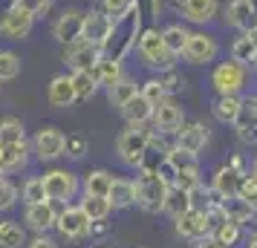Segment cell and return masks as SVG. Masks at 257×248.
I'll use <instances>...</instances> for the list:
<instances>
[{"label":"cell","instance_id":"1","mask_svg":"<svg viewBox=\"0 0 257 248\" xmlns=\"http://www.w3.org/2000/svg\"><path fill=\"white\" fill-rule=\"evenodd\" d=\"M139 38H142V15H139V3L133 0V6L127 12L121 15L118 21H113L110 38L104 44V55L121 61L133 47H139Z\"/></svg>","mask_w":257,"mask_h":248},{"label":"cell","instance_id":"2","mask_svg":"<svg viewBox=\"0 0 257 248\" xmlns=\"http://www.w3.org/2000/svg\"><path fill=\"white\" fill-rule=\"evenodd\" d=\"M151 142H153V130H148L145 124H130L124 133H118L116 139V153L118 159L130 167H139L145 153L151 150Z\"/></svg>","mask_w":257,"mask_h":248},{"label":"cell","instance_id":"3","mask_svg":"<svg viewBox=\"0 0 257 248\" xmlns=\"http://www.w3.org/2000/svg\"><path fill=\"white\" fill-rule=\"evenodd\" d=\"M139 55L148 67H156V70H174L176 55L168 49L165 38L159 29H145L139 38Z\"/></svg>","mask_w":257,"mask_h":248},{"label":"cell","instance_id":"4","mask_svg":"<svg viewBox=\"0 0 257 248\" xmlns=\"http://www.w3.org/2000/svg\"><path fill=\"white\" fill-rule=\"evenodd\" d=\"M168 190H171V185L159 173H142L136 179V205H142L145 211H151V213H159L165 208Z\"/></svg>","mask_w":257,"mask_h":248},{"label":"cell","instance_id":"5","mask_svg":"<svg viewBox=\"0 0 257 248\" xmlns=\"http://www.w3.org/2000/svg\"><path fill=\"white\" fill-rule=\"evenodd\" d=\"M245 78H248V72H245V64L240 61H222L214 67L211 72V87L217 90V95H240V90L245 87Z\"/></svg>","mask_w":257,"mask_h":248},{"label":"cell","instance_id":"6","mask_svg":"<svg viewBox=\"0 0 257 248\" xmlns=\"http://www.w3.org/2000/svg\"><path fill=\"white\" fill-rule=\"evenodd\" d=\"M168 162L174 165L176 170V185L179 188H197L199 185V162H197V153H191V150H185V147H179V144H174L171 150H168Z\"/></svg>","mask_w":257,"mask_h":248},{"label":"cell","instance_id":"7","mask_svg":"<svg viewBox=\"0 0 257 248\" xmlns=\"http://www.w3.org/2000/svg\"><path fill=\"white\" fill-rule=\"evenodd\" d=\"M101 58H104V49L93 44V41H87V38H78V41L67 44V52H64V61L72 67V72L93 70Z\"/></svg>","mask_w":257,"mask_h":248},{"label":"cell","instance_id":"8","mask_svg":"<svg viewBox=\"0 0 257 248\" xmlns=\"http://www.w3.org/2000/svg\"><path fill=\"white\" fill-rule=\"evenodd\" d=\"M220 55V44L214 41V35H205V32H191L185 49H182V58L194 67H202V64H211Z\"/></svg>","mask_w":257,"mask_h":248},{"label":"cell","instance_id":"9","mask_svg":"<svg viewBox=\"0 0 257 248\" xmlns=\"http://www.w3.org/2000/svg\"><path fill=\"white\" fill-rule=\"evenodd\" d=\"M44 188L49 202H70L78 193V176L70 170H49L44 173Z\"/></svg>","mask_w":257,"mask_h":248},{"label":"cell","instance_id":"10","mask_svg":"<svg viewBox=\"0 0 257 248\" xmlns=\"http://www.w3.org/2000/svg\"><path fill=\"white\" fill-rule=\"evenodd\" d=\"M32 150H35L38 159L52 162V159H58V156L67 153V136H64L58 127H44V130H38V136L32 139Z\"/></svg>","mask_w":257,"mask_h":248},{"label":"cell","instance_id":"11","mask_svg":"<svg viewBox=\"0 0 257 248\" xmlns=\"http://www.w3.org/2000/svg\"><path fill=\"white\" fill-rule=\"evenodd\" d=\"M90 222H93V219L84 213L81 205H67V208L58 213L55 228L61 231V236H67V239H78V236L90 234Z\"/></svg>","mask_w":257,"mask_h":248},{"label":"cell","instance_id":"12","mask_svg":"<svg viewBox=\"0 0 257 248\" xmlns=\"http://www.w3.org/2000/svg\"><path fill=\"white\" fill-rule=\"evenodd\" d=\"M32 26H35V15L21 9V6H12L0 21V35L9 41H24V38H29Z\"/></svg>","mask_w":257,"mask_h":248},{"label":"cell","instance_id":"13","mask_svg":"<svg viewBox=\"0 0 257 248\" xmlns=\"http://www.w3.org/2000/svg\"><path fill=\"white\" fill-rule=\"evenodd\" d=\"M176 234L182 239H191V242H199V239L211 236V225H208L205 211L202 208H191L182 216H176Z\"/></svg>","mask_w":257,"mask_h":248},{"label":"cell","instance_id":"14","mask_svg":"<svg viewBox=\"0 0 257 248\" xmlns=\"http://www.w3.org/2000/svg\"><path fill=\"white\" fill-rule=\"evenodd\" d=\"M231 127L237 130V139L243 144H257V95L243 98L237 121H234Z\"/></svg>","mask_w":257,"mask_h":248},{"label":"cell","instance_id":"15","mask_svg":"<svg viewBox=\"0 0 257 248\" xmlns=\"http://www.w3.org/2000/svg\"><path fill=\"white\" fill-rule=\"evenodd\" d=\"M24 222L29 231L35 234H47L49 228H55L58 222V211H55V202H38V205H26V213H24Z\"/></svg>","mask_w":257,"mask_h":248},{"label":"cell","instance_id":"16","mask_svg":"<svg viewBox=\"0 0 257 248\" xmlns=\"http://www.w3.org/2000/svg\"><path fill=\"white\" fill-rule=\"evenodd\" d=\"M243 179H245V173L243 170H237L234 165L220 167V170L214 173L211 190H214L217 199H234V196H240V185H243Z\"/></svg>","mask_w":257,"mask_h":248},{"label":"cell","instance_id":"17","mask_svg":"<svg viewBox=\"0 0 257 248\" xmlns=\"http://www.w3.org/2000/svg\"><path fill=\"white\" fill-rule=\"evenodd\" d=\"M52 35H55V41L64 44V47L72 44V41H78V38L84 35V12H78V9H67V12L55 21Z\"/></svg>","mask_w":257,"mask_h":248},{"label":"cell","instance_id":"18","mask_svg":"<svg viewBox=\"0 0 257 248\" xmlns=\"http://www.w3.org/2000/svg\"><path fill=\"white\" fill-rule=\"evenodd\" d=\"M110 29H113V18L104 12V9H93V12L84 15V35L87 41H93L104 49L107 38H110Z\"/></svg>","mask_w":257,"mask_h":248},{"label":"cell","instance_id":"19","mask_svg":"<svg viewBox=\"0 0 257 248\" xmlns=\"http://www.w3.org/2000/svg\"><path fill=\"white\" fill-rule=\"evenodd\" d=\"M153 124H156V130L162 133H179V127L185 124V116H182V107L176 104V101H162V104L153 110Z\"/></svg>","mask_w":257,"mask_h":248},{"label":"cell","instance_id":"20","mask_svg":"<svg viewBox=\"0 0 257 248\" xmlns=\"http://www.w3.org/2000/svg\"><path fill=\"white\" fill-rule=\"evenodd\" d=\"M220 9L217 0H179V12L191 24H211Z\"/></svg>","mask_w":257,"mask_h":248},{"label":"cell","instance_id":"21","mask_svg":"<svg viewBox=\"0 0 257 248\" xmlns=\"http://www.w3.org/2000/svg\"><path fill=\"white\" fill-rule=\"evenodd\" d=\"M251 21H254V3L251 0H231L225 6V24L231 29H240V32H248L251 29Z\"/></svg>","mask_w":257,"mask_h":248},{"label":"cell","instance_id":"22","mask_svg":"<svg viewBox=\"0 0 257 248\" xmlns=\"http://www.w3.org/2000/svg\"><path fill=\"white\" fill-rule=\"evenodd\" d=\"M29 162V144L21 142V144H0V173H15L26 167Z\"/></svg>","mask_w":257,"mask_h":248},{"label":"cell","instance_id":"23","mask_svg":"<svg viewBox=\"0 0 257 248\" xmlns=\"http://www.w3.org/2000/svg\"><path fill=\"white\" fill-rule=\"evenodd\" d=\"M176 144L185 147L191 153H199L205 144H208V127L199 124V121H191V124H182L179 133H176Z\"/></svg>","mask_w":257,"mask_h":248},{"label":"cell","instance_id":"24","mask_svg":"<svg viewBox=\"0 0 257 248\" xmlns=\"http://www.w3.org/2000/svg\"><path fill=\"white\" fill-rule=\"evenodd\" d=\"M47 98L52 107H70L72 101H78L75 95V84H72V75H55L49 81V90H47Z\"/></svg>","mask_w":257,"mask_h":248},{"label":"cell","instance_id":"25","mask_svg":"<svg viewBox=\"0 0 257 248\" xmlns=\"http://www.w3.org/2000/svg\"><path fill=\"white\" fill-rule=\"evenodd\" d=\"M153 110H156V107L139 93V95H133L127 104L121 107V116H124L127 124H148V121H153Z\"/></svg>","mask_w":257,"mask_h":248},{"label":"cell","instance_id":"26","mask_svg":"<svg viewBox=\"0 0 257 248\" xmlns=\"http://www.w3.org/2000/svg\"><path fill=\"white\" fill-rule=\"evenodd\" d=\"M93 75H95V81H98V87H116L121 78H124V70H121V61H116V58H101L98 64L93 67Z\"/></svg>","mask_w":257,"mask_h":248},{"label":"cell","instance_id":"27","mask_svg":"<svg viewBox=\"0 0 257 248\" xmlns=\"http://www.w3.org/2000/svg\"><path fill=\"white\" fill-rule=\"evenodd\" d=\"M194 208V199H191V190L179 188V185H171V190H168V199H165V208L162 213H168V216H182L185 211H191Z\"/></svg>","mask_w":257,"mask_h":248},{"label":"cell","instance_id":"28","mask_svg":"<svg viewBox=\"0 0 257 248\" xmlns=\"http://www.w3.org/2000/svg\"><path fill=\"white\" fill-rule=\"evenodd\" d=\"M107 199L113 202V208H130V205H136V182H130V179H113Z\"/></svg>","mask_w":257,"mask_h":248},{"label":"cell","instance_id":"29","mask_svg":"<svg viewBox=\"0 0 257 248\" xmlns=\"http://www.w3.org/2000/svg\"><path fill=\"white\" fill-rule=\"evenodd\" d=\"M240 104H243V98L240 95H217V101H214V118L220 121V124H234L237 121V113H240Z\"/></svg>","mask_w":257,"mask_h":248},{"label":"cell","instance_id":"30","mask_svg":"<svg viewBox=\"0 0 257 248\" xmlns=\"http://www.w3.org/2000/svg\"><path fill=\"white\" fill-rule=\"evenodd\" d=\"M110 185H113V173H107V170H90L81 182V188L87 196H107L110 193Z\"/></svg>","mask_w":257,"mask_h":248},{"label":"cell","instance_id":"31","mask_svg":"<svg viewBox=\"0 0 257 248\" xmlns=\"http://www.w3.org/2000/svg\"><path fill=\"white\" fill-rule=\"evenodd\" d=\"M26 245V231L15 219L0 222V248H21Z\"/></svg>","mask_w":257,"mask_h":248},{"label":"cell","instance_id":"32","mask_svg":"<svg viewBox=\"0 0 257 248\" xmlns=\"http://www.w3.org/2000/svg\"><path fill=\"white\" fill-rule=\"evenodd\" d=\"M133 95H139V87H136V81H130V78H121L116 87H110V90H107V98H110V104L118 107V110L127 104Z\"/></svg>","mask_w":257,"mask_h":248},{"label":"cell","instance_id":"33","mask_svg":"<svg viewBox=\"0 0 257 248\" xmlns=\"http://www.w3.org/2000/svg\"><path fill=\"white\" fill-rule=\"evenodd\" d=\"M81 208H84V213H87V216L95 222V219H107V216H110V211H113V202L107 199V196H87V193H84Z\"/></svg>","mask_w":257,"mask_h":248},{"label":"cell","instance_id":"34","mask_svg":"<svg viewBox=\"0 0 257 248\" xmlns=\"http://www.w3.org/2000/svg\"><path fill=\"white\" fill-rule=\"evenodd\" d=\"M162 38H165V44H168V49H171L174 55H182V49H185V44H188V38H191V32H188L185 26L171 24L168 29H162Z\"/></svg>","mask_w":257,"mask_h":248},{"label":"cell","instance_id":"35","mask_svg":"<svg viewBox=\"0 0 257 248\" xmlns=\"http://www.w3.org/2000/svg\"><path fill=\"white\" fill-rule=\"evenodd\" d=\"M72 84H75V95H78V101L90 98V95H95V90H98V81H95L93 70L72 72Z\"/></svg>","mask_w":257,"mask_h":248},{"label":"cell","instance_id":"36","mask_svg":"<svg viewBox=\"0 0 257 248\" xmlns=\"http://www.w3.org/2000/svg\"><path fill=\"white\" fill-rule=\"evenodd\" d=\"M139 93L145 95V98H148V101H151L153 107H159L162 104V101H168V98H171V90H168V84L162 81V78H151V81H145L139 87Z\"/></svg>","mask_w":257,"mask_h":248},{"label":"cell","instance_id":"37","mask_svg":"<svg viewBox=\"0 0 257 248\" xmlns=\"http://www.w3.org/2000/svg\"><path fill=\"white\" fill-rule=\"evenodd\" d=\"M26 142L24 124L18 118H3L0 121V144H21Z\"/></svg>","mask_w":257,"mask_h":248},{"label":"cell","instance_id":"38","mask_svg":"<svg viewBox=\"0 0 257 248\" xmlns=\"http://www.w3.org/2000/svg\"><path fill=\"white\" fill-rule=\"evenodd\" d=\"M26 205H38V202H47V188H44V176H32L24 182V190H21Z\"/></svg>","mask_w":257,"mask_h":248},{"label":"cell","instance_id":"39","mask_svg":"<svg viewBox=\"0 0 257 248\" xmlns=\"http://www.w3.org/2000/svg\"><path fill=\"white\" fill-rule=\"evenodd\" d=\"M222 205H225V211H228V219H234V222H248L251 216H254V208L248 205L245 199H240V196H234V199H222Z\"/></svg>","mask_w":257,"mask_h":248},{"label":"cell","instance_id":"40","mask_svg":"<svg viewBox=\"0 0 257 248\" xmlns=\"http://www.w3.org/2000/svg\"><path fill=\"white\" fill-rule=\"evenodd\" d=\"M231 58H234V61H240V64H245V67H248V64L257 58V49H254L251 38L245 35V32L231 44Z\"/></svg>","mask_w":257,"mask_h":248},{"label":"cell","instance_id":"41","mask_svg":"<svg viewBox=\"0 0 257 248\" xmlns=\"http://www.w3.org/2000/svg\"><path fill=\"white\" fill-rule=\"evenodd\" d=\"M18 75H21V58L9 49H0V81H12Z\"/></svg>","mask_w":257,"mask_h":248},{"label":"cell","instance_id":"42","mask_svg":"<svg viewBox=\"0 0 257 248\" xmlns=\"http://www.w3.org/2000/svg\"><path fill=\"white\" fill-rule=\"evenodd\" d=\"M240 234H243V231H240V222H234V219H225V222L214 231V236L220 239L222 245H237Z\"/></svg>","mask_w":257,"mask_h":248},{"label":"cell","instance_id":"43","mask_svg":"<svg viewBox=\"0 0 257 248\" xmlns=\"http://www.w3.org/2000/svg\"><path fill=\"white\" fill-rule=\"evenodd\" d=\"M15 202H18V188H15L9 179L0 176V211H9Z\"/></svg>","mask_w":257,"mask_h":248},{"label":"cell","instance_id":"44","mask_svg":"<svg viewBox=\"0 0 257 248\" xmlns=\"http://www.w3.org/2000/svg\"><path fill=\"white\" fill-rule=\"evenodd\" d=\"M240 199H245L257 211V176L254 173L243 179V185H240Z\"/></svg>","mask_w":257,"mask_h":248},{"label":"cell","instance_id":"45","mask_svg":"<svg viewBox=\"0 0 257 248\" xmlns=\"http://www.w3.org/2000/svg\"><path fill=\"white\" fill-rule=\"evenodd\" d=\"M130 6H133V0H104V3H101V9H104L113 21H118V18L130 9Z\"/></svg>","mask_w":257,"mask_h":248},{"label":"cell","instance_id":"46","mask_svg":"<svg viewBox=\"0 0 257 248\" xmlns=\"http://www.w3.org/2000/svg\"><path fill=\"white\" fill-rule=\"evenodd\" d=\"M84 153H87V142H84L81 136H67V156L81 159Z\"/></svg>","mask_w":257,"mask_h":248},{"label":"cell","instance_id":"47","mask_svg":"<svg viewBox=\"0 0 257 248\" xmlns=\"http://www.w3.org/2000/svg\"><path fill=\"white\" fill-rule=\"evenodd\" d=\"M15 6H21V9H26L32 15H41L49 9V0H15Z\"/></svg>","mask_w":257,"mask_h":248},{"label":"cell","instance_id":"48","mask_svg":"<svg viewBox=\"0 0 257 248\" xmlns=\"http://www.w3.org/2000/svg\"><path fill=\"white\" fill-rule=\"evenodd\" d=\"M26 248H58V242H55L52 236H47V234H38L35 239L26 242Z\"/></svg>","mask_w":257,"mask_h":248},{"label":"cell","instance_id":"49","mask_svg":"<svg viewBox=\"0 0 257 248\" xmlns=\"http://www.w3.org/2000/svg\"><path fill=\"white\" fill-rule=\"evenodd\" d=\"M107 231H110L107 219H95V222H90V236H104Z\"/></svg>","mask_w":257,"mask_h":248},{"label":"cell","instance_id":"50","mask_svg":"<svg viewBox=\"0 0 257 248\" xmlns=\"http://www.w3.org/2000/svg\"><path fill=\"white\" fill-rule=\"evenodd\" d=\"M197 248H231V245H222L220 239H217V236L211 234V236H205V239H199Z\"/></svg>","mask_w":257,"mask_h":248},{"label":"cell","instance_id":"51","mask_svg":"<svg viewBox=\"0 0 257 248\" xmlns=\"http://www.w3.org/2000/svg\"><path fill=\"white\" fill-rule=\"evenodd\" d=\"M245 35L251 38V44H254V49H257V24L251 26V29H248V32H245Z\"/></svg>","mask_w":257,"mask_h":248},{"label":"cell","instance_id":"52","mask_svg":"<svg viewBox=\"0 0 257 248\" xmlns=\"http://www.w3.org/2000/svg\"><path fill=\"white\" fill-rule=\"evenodd\" d=\"M245 248H257V236H248V245Z\"/></svg>","mask_w":257,"mask_h":248},{"label":"cell","instance_id":"53","mask_svg":"<svg viewBox=\"0 0 257 248\" xmlns=\"http://www.w3.org/2000/svg\"><path fill=\"white\" fill-rule=\"evenodd\" d=\"M95 248H110V245H95Z\"/></svg>","mask_w":257,"mask_h":248},{"label":"cell","instance_id":"54","mask_svg":"<svg viewBox=\"0 0 257 248\" xmlns=\"http://www.w3.org/2000/svg\"><path fill=\"white\" fill-rule=\"evenodd\" d=\"M254 176H257V162H254Z\"/></svg>","mask_w":257,"mask_h":248},{"label":"cell","instance_id":"55","mask_svg":"<svg viewBox=\"0 0 257 248\" xmlns=\"http://www.w3.org/2000/svg\"><path fill=\"white\" fill-rule=\"evenodd\" d=\"M254 67H257V58H254Z\"/></svg>","mask_w":257,"mask_h":248}]
</instances>
